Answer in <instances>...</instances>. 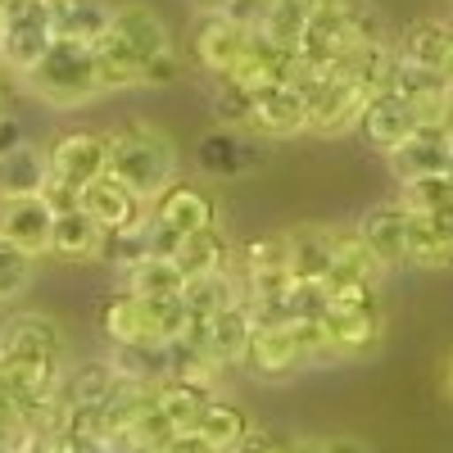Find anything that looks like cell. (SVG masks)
<instances>
[{
	"mask_svg": "<svg viewBox=\"0 0 453 453\" xmlns=\"http://www.w3.org/2000/svg\"><path fill=\"white\" fill-rule=\"evenodd\" d=\"M113 386H119V367L113 363H87L64 381V395H68V403H104L113 395Z\"/></svg>",
	"mask_w": 453,
	"mask_h": 453,
	"instance_id": "33",
	"label": "cell"
},
{
	"mask_svg": "<svg viewBox=\"0 0 453 453\" xmlns=\"http://www.w3.org/2000/svg\"><path fill=\"white\" fill-rule=\"evenodd\" d=\"M286 254L295 281H326L335 268V226H295L286 232Z\"/></svg>",
	"mask_w": 453,
	"mask_h": 453,
	"instance_id": "18",
	"label": "cell"
},
{
	"mask_svg": "<svg viewBox=\"0 0 453 453\" xmlns=\"http://www.w3.org/2000/svg\"><path fill=\"white\" fill-rule=\"evenodd\" d=\"M50 181V155L36 150L32 141L14 150L10 159H0V196H42Z\"/></svg>",
	"mask_w": 453,
	"mask_h": 453,
	"instance_id": "25",
	"label": "cell"
},
{
	"mask_svg": "<svg viewBox=\"0 0 453 453\" xmlns=\"http://www.w3.org/2000/svg\"><path fill=\"white\" fill-rule=\"evenodd\" d=\"M50 155V177L73 186V191H87L91 181H100L109 173V136L100 132H64L55 136Z\"/></svg>",
	"mask_w": 453,
	"mask_h": 453,
	"instance_id": "7",
	"label": "cell"
},
{
	"mask_svg": "<svg viewBox=\"0 0 453 453\" xmlns=\"http://www.w3.org/2000/svg\"><path fill=\"white\" fill-rule=\"evenodd\" d=\"M27 145V132H23V123L14 119V113H5L0 109V159H10L14 150H23Z\"/></svg>",
	"mask_w": 453,
	"mask_h": 453,
	"instance_id": "39",
	"label": "cell"
},
{
	"mask_svg": "<svg viewBox=\"0 0 453 453\" xmlns=\"http://www.w3.org/2000/svg\"><path fill=\"white\" fill-rule=\"evenodd\" d=\"M100 245H104V226L87 209L55 213V236H50V254L55 258H68V263L100 258Z\"/></svg>",
	"mask_w": 453,
	"mask_h": 453,
	"instance_id": "22",
	"label": "cell"
},
{
	"mask_svg": "<svg viewBox=\"0 0 453 453\" xmlns=\"http://www.w3.org/2000/svg\"><path fill=\"white\" fill-rule=\"evenodd\" d=\"M309 19H313V0H273L268 19H263V32L286 46H299L309 32Z\"/></svg>",
	"mask_w": 453,
	"mask_h": 453,
	"instance_id": "34",
	"label": "cell"
},
{
	"mask_svg": "<svg viewBox=\"0 0 453 453\" xmlns=\"http://www.w3.org/2000/svg\"><path fill=\"white\" fill-rule=\"evenodd\" d=\"M399 200L412 209V213H435L453 200V177L449 173H435V177H418V181H403Z\"/></svg>",
	"mask_w": 453,
	"mask_h": 453,
	"instance_id": "36",
	"label": "cell"
},
{
	"mask_svg": "<svg viewBox=\"0 0 453 453\" xmlns=\"http://www.w3.org/2000/svg\"><path fill=\"white\" fill-rule=\"evenodd\" d=\"M82 209L104 226V232H136L150 218V200H141L127 181H119L113 173H104L100 181H91L82 191Z\"/></svg>",
	"mask_w": 453,
	"mask_h": 453,
	"instance_id": "15",
	"label": "cell"
},
{
	"mask_svg": "<svg viewBox=\"0 0 453 453\" xmlns=\"http://www.w3.org/2000/svg\"><path fill=\"white\" fill-rule=\"evenodd\" d=\"M299 87H304V96H309V132H322V136L358 127L363 104L372 100L354 78H345V73H335V68L304 73Z\"/></svg>",
	"mask_w": 453,
	"mask_h": 453,
	"instance_id": "6",
	"label": "cell"
},
{
	"mask_svg": "<svg viewBox=\"0 0 453 453\" xmlns=\"http://www.w3.org/2000/svg\"><path fill=\"white\" fill-rule=\"evenodd\" d=\"M96 59H100V82H104V91L145 87V64H141V55L123 42L119 32L100 36V42H96Z\"/></svg>",
	"mask_w": 453,
	"mask_h": 453,
	"instance_id": "27",
	"label": "cell"
},
{
	"mask_svg": "<svg viewBox=\"0 0 453 453\" xmlns=\"http://www.w3.org/2000/svg\"><path fill=\"white\" fill-rule=\"evenodd\" d=\"M46 453H109V440L96 435H78V431H55V440L46 444Z\"/></svg>",
	"mask_w": 453,
	"mask_h": 453,
	"instance_id": "38",
	"label": "cell"
},
{
	"mask_svg": "<svg viewBox=\"0 0 453 453\" xmlns=\"http://www.w3.org/2000/svg\"><path fill=\"white\" fill-rule=\"evenodd\" d=\"M32 254H23L19 245H10V241H0V309L5 304H14V299L27 290V281H32Z\"/></svg>",
	"mask_w": 453,
	"mask_h": 453,
	"instance_id": "35",
	"label": "cell"
},
{
	"mask_svg": "<svg viewBox=\"0 0 453 453\" xmlns=\"http://www.w3.org/2000/svg\"><path fill=\"white\" fill-rule=\"evenodd\" d=\"M109 173L119 181H127L141 200H155L177 181L173 177L177 173V150L159 127L132 123V127L109 136Z\"/></svg>",
	"mask_w": 453,
	"mask_h": 453,
	"instance_id": "2",
	"label": "cell"
},
{
	"mask_svg": "<svg viewBox=\"0 0 453 453\" xmlns=\"http://www.w3.org/2000/svg\"><path fill=\"white\" fill-rule=\"evenodd\" d=\"M431 222H435V232L444 236V241H453V200L444 204V209H435V213H426Z\"/></svg>",
	"mask_w": 453,
	"mask_h": 453,
	"instance_id": "42",
	"label": "cell"
},
{
	"mask_svg": "<svg viewBox=\"0 0 453 453\" xmlns=\"http://www.w3.org/2000/svg\"><path fill=\"white\" fill-rule=\"evenodd\" d=\"M408 263L426 273H453V241L435 232V222L426 213L408 218Z\"/></svg>",
	"mask_w": 453,
	"mask_h": 453,
	"instance_id": "30",
	"label": "cell"
},
{
	"mask_svg": "<svg viewBox=\"0 0 453 453\" xmlns=\"http://www.w3.org/2000/svg\"><path fill=\"white\" fill-rule=\"evenodd\" d=\"M27 91L36 100H46L50 109H82L91 104L96 96H104V82H100V59H96V46L87 42H59L46 50V59L27 73Z\"/></svg>",
	"mask_w": 453,
	"mask_h": 453,
	"instance_id": "1",
	"label": "cell"
},
{
	"mask_svg": "<svg viewBox=\"0 0 453 453\" xmlns=\"http://www.w3.org/2000/svg\"><path fill=\"white\" fill-rule=\"evenodd\" d=\"M254 309H250V299L241 295L236 304H226L213 322H209V354L222 363V367H232V363H245L250 354V340H254Z\"/></svg>",
	"mask_w": 453,
	"mask_h": 453,
	"instance_id": "20",
	"label": "cell"
},
{
	"mask_svg": "<svg viewBox=\"0 0 453 453\" xmlns=\"http://www.w3.org/2000/svg\"><path fill=\"white\" fill-rule=\"evenodd\" d=\"M196 164L204 177H250L268 164V145H263L254 132H232V127H218L196 145Z\"/></svg>",
	"mask_w": 453,
	"mask_h": 453,
	"instance_id": "8",
	"label": "cell"
},
{
	"mask_svg": "<svg viewBox=\"0 0 453 453\" xmlns=\"http://www.w3.org/2000/svg\"><path fill=\"white\" fill-rule=\"evenodd\" d=\"M449 177H453V164H449Z\"/></svg>",
	"mask_w": 453,
	"mask_h": 453,
	"instance_id": "48",
	"label": "cell"
},
{
	"mask_svg": "<svg viewBox=\"0 0 453 453\" xmlns=\"http://www.w3.org/2000/svg\"><path fill=\"white\" fill-rule=\"evenodd\" d=\"M164 453H222V449H218L213 440H204L200 431H177L173 444H168Z\"/></svg>",
	"mask_w": 453,
	"mask_h": 453,
	"instance_id": "41",
	"label": "cell"
},
{
	"mask_svg": "<svg viewBox=\"0 0 453 453\" xmlns=\"http://www.w3.org/2000/svg\"><path fill=\"white\" fill-rule=\"evenodd\" d=\"M50 236H55V209L46 204V196H0V241L42 258L50 254Z\"/></svg>",
	"mask_w": 453,
	"mask_h": 453,
	"instance_id": "11",
	"label": "cell"
},
{
	"mask_svg": "<svg viewBox=\"0 0 453 453\" xmlns=\"http://www.w3.org/2000/svg\"><path fill=\"white\" fill-rule=\"evenodd\" d=\"M440 381H444V395L453 399V349H449V358H444V367H440Z\"/></svg>",
	"mask_w": 453,
	"mask_h": 453,
	"instance_id": "44",
	"label": "cell"
},
{
	"mask_svg": "<svg viewBox=\"0 0 453 453\" xmlns=\"http://www.w3.org/2000/svg\"><path fill=\"white\" fill-rule=\"evenodd\" d=\"M196 431L204 440H213L222 453H241L250 444V435H254V418L245 412V403H236V399H213L204 408V418H200Z\"/></svg>",
	"mask_w": 453,
	"mask_h": 453,
	"instance_id": "24",
	"label": "cell"
},
{
	"mask_svg": "<svg viewBox=\"0 0 453 453\" xmlns=\"http://www.w3.org/2000/svg\"><path fill=\"white\" fill-rule=\"evenodd\" d=\"M145 453H164V449H145Z\"/></svg>",
	"mask_w": 453,
	"mask_h": 453,
	"instance_id": "47",
	"label": "cell"
},
{
	"mask_svg": "<svg viewBox=\"0 0 453 453\" xmlns=\"http://www.w3.org/2000/svg\"><path fill=\"white\" fill-rule=\"evenodd\" d=\"M386 164H390V173L399 181H418V177L449 173V164H453V132L444 123H422L403 145L390 150Z\"/></svg>",
	"mask_w": 453,
	"mask_h": 453,
	"instance_id": "12",
	"label": "cell"
},
{
	"mask_svg": "<svg viewBox=\"0 0 453 453\" xmlns=\"http://www.w3.org/2000/svg\"><path fill=\"white\" fill-rule=\"evenodd\" d=\"M173 263L186 273V281L222 277V273H226V263H232V245H226V236L218 232V226H209V232L186 236V241H181V250L173 254Z\"/></svg>",
	"mask_w": 453,
	"mask_h": 453,
	"instance_id": "23",
	"label": "cell"
},
{
	"mask_svg": "<svg viewBox=\"0 0 453 453\" xmlns=\"http://www.w3.org/2000/svg\"><path fill=\"white\" fill-rule=\"evenodd\" d=\"M326 453H372L367 444L349 440V435H340V440H326Z\"/></svg>",
	"mask_w": 453,
	"mask_h": 453,
	"instance_id": "43",
	"label": "cell"
},
{
	"mask_svg": "<svg viewBox=\"0 0 453 453\" xmlns=\"http://www.w3.org/2000/svg\"><path fill=\"white\" fill-rule=\"evenodd\" d=\"M0 10H5V0H0Z\"/></svg>",
	"mask_w": 453,
	"mask_h": 453,
	"instance_id": "49",
	"label": "cell"
},
{
	"mask_svg": "<svg viewBox=\"0 0 453 453\" xmlns=\"http://www.w3.org/2000/svg\"><path fill=\"white\" fill-rule=\"evenodd\" d=\"M241 453H295V440L273 435V431H254V435H250V444H245Z\"/></svg>",
	"mask_w": 453,
	"mask_h": 453,
	"instance_id": "40",
	"label": "cell"
},
{
	"mask_svg": "<svg viewBox=\"0 0 453 453\" xmlns=\"http://www.w3.org/2000/svg\"><path fill=\"white\" fill-rule=\"evenodd\" d=\"M422 127V113L412 100H403L399 91H376L367 104H363V119H358V136L372 145V150H381V155H390L395 145H403L412 132Z\"/></svg>",
	"mask_w": 453,
	"mask_h": 453,
	"instance_id": "10",
	"label": "cell"
},
{
	"mask_svg": "<svg viewBox=\"0 0 453 453\" xmlns=\"http://www.w3.org/2000/svg\"><path fill=\"white\" fill-rule=\"evenodd\" d=\"M113 32L141 55L145 87H173L181 78V59H177V46H173V32L150 5H141V0L113 5Z\"/></svg>",
	"mask_w": 453,
	"mask_h": 453,
	"instance_id": "5",
	"label": "cell"
},
{
	"mask_svg": "<svg viewBox=\"0 0 453 453\" xmlns=\"http://www.w3.org/2000/svg\"><path fill=\"white\" fill-rule=\"evenodd\" d=\"M55 42L59 36L50 19V0H5V10H0V68L27 78Z\"/></svg>",
	"mask_w": 453,
	"mask_h": 453,
	"instance_id": "4",
	"label": "cell"
},
{
	"mask_svg": "<svg viewBox=\"0 0 453 453\" xmlns=\"http://www.w3.org/2000/svg\"><path fill=\"white\" fill-rule=\"evenodd\" d=\"M245 367L258 376V381H286V376H295L309 363H304V349H299L290 322H273V326H254Z\"/></svg>",
	"mask_w": 453,
	"mask_h": 453,
	"instance_id": "17",
	"label": "cell"
},
{
	"mask_svg": "<svg viewBox=\"0 0 453 453\" xmlns=\"http://www.w3.org/2000/svg\"><path fill=\"white\" fill-rule=\"evenodd\" d=\"M309 132V96L299 82L254 87V136H299Z\"/></svg>",
	"mask_w": 453,
	"mask_h": 453,
	"instance_id": "13",
	"label": "cell"
},
{
	"mask_svg": "<svg viewBox=\"0 0 453 453\" xmlns=\"http://www.w3.org/2000/svg\"><path fill=\"white\" fill-rule=\"evenodd\" d=\"M100 258L109 263V268H136L141 258H150V245H145V226H136V232H104V245H100Z\"/></svg>",
	"mask_w": 453,
	"mask_h": 453,
	"instance_id": "37",
	"label": "cell"
},
{
	"mask_svg": "<svg viewBox=\"0 0 453 453\" xmlns=\"http://www.w3.org/2000/svg\"><path fill=\"white\" fill-rule=\"evenodd\" d=\"M50 19L55 36H64V42L96 46L100 36L113 32V5H104V0H50Z\"/></svg>",
	"mask_w": 453,
	"mask_h": 453,
	"instance_id": "21",
	"label": "cell"
},
{
	"mask_svg": "<svg viewBox=\"0 0 453 453\" xmlns=\"http://www.w3.org/2000/svg\"><path fill=\"white\" fill-rule=\"evenodd\" d=\"M408 218H412V209L403 200H386V204H372L354 226L386 273L399 268V263H408Z\"/></svg>",
	"mask_w": 453,
	"mask_h": 453,
	"instance_id": "16",
	"label": "cell"
},
{
	"mask_svg": "<svg viewBox=\"0 0 453 453\" xmlns=\"http://www.w3.org/2000/svg\"><path fill=\"white\" fill-rule=\"evenodd\" d=\"M150 218L173 226L177 236H196V232L218 226V200L196 181H173L164 196L150 200Z\"/></svg>",
	"mask_w": 453,
	"mask_h": 453,
	"instance_id": "14",
	"label": "cell"
},
{
	"mask_svg": "<svg viewBox=\"0 0 453 453\" xmlns=\"http://www.w3.org/2000/svg\"><path fill=\"white\" fill-rule=\"evenodd\" d=\"M213 386L204 381H191V376H168V381H159V403L164 412L177 422V431H196L200 418H204V408L213 403Z\"/></svg>",
	"mask_w": 453,
	"mask_h": 453,
	"instance_id": "26",
	"label": "cell"
},
{
	"mask_svg": "<svg viewBox=\"0 0 453 453\" xmlns=\"http://www.w3.org/2000/svg\"><path fill=\"white\" fill-rule=\"evenodd\" d=\"M250 36L254 27L226 19V14H200L196 23V59L204 73H213V78H236V68L250 50Z\"/></svg>",
	"mask_w": 453,
	"mask_h": 453,
	"instance_id": "9",
	"label": "cell"
},
{
	"mask_svg": "<svg viewBox=\"0 0 453 453\" xmlns=\"http://www.w3.org/2000/svg\"><path fill=\"white\" fill-rule=\"evenodd\" d=\"M213 119H218V127L254 132V87H245L236 78H222L213 87Z\"/></svg>",
	"mask_w": 453,
	"mask_h": 453,
	"instance_id": "31",
	"label": "cell"
},
{
	"mask_svg": "<svg viewBox=\"0 0 453 453\" xmlns=\"http://www.w3.org/2000/svg\"><path fill=\"white\" fill-rule=\"evenodd\" d=\"M173 435H177V422L164 412V403H159V386L150 390V399L141 403V412H136V422H132V431L123 435L127 444H136L141 453L145 449H168L173 444Z\"/></svg>",
	"mask_w": 453,
	"mask_h": 453,
	"instance_id": "32",
	"label": "cell"
},
{
	"mask_svg": "<svg viewBox=\"0 0 453 453\" xmlns=\"http://www.w3.org/2000/svg\"><path fill=\"white\" fill-rule=\"evenodd\" d=\"M295 453H326L322 440H295Z\"/></svg>",
	"mask_w": 453,
	"mask_h": 453,
	"instance_id": "45",
	"label": "cell"
},
{
	"mask_svg": "<svg viewBox=\"0 0 453 453\" xmlns=\"http://www.w3.org/2000/svg\"><path fill=\"white\" fill-rule=\"evenodd\" d=\"M449 42H453V23H440V19H422L403 32L399 42V59L408 64H422V68H444V55H449Z\"/></svg>",
	"mask_w": 453,
	"mask_h": 453,
	"instance_id": "28",
	"label": "cell"
},
{
	"mask_svg": "<svg viewBox=\"0 0 453 453\" xmlns=\"http://www.w3.org/2000/svg\"><path fill=\"white\" fill-rule=\"evenodd\" d=\"M440 73H444L449 87H453V42H449V55H444V68H440Z\"/></svg>",
	"mask_w": 453,
	"mask_h": 453,
	"instance_id": "46",
	"label": "cell"
},
{
	"mask_svg": "<svg viewBox=\"0 0 453 453\" xmlns=\"http://www.w3.org/2000/svg\"><path fill=\"white\" fill-rule=\"evenodd\" d=\"M322 326H326V340H331L335 358H363V354H372L376 345H381V331H386L381 286H335Z\"/></svg>",
	"mask_w": 453,
	"mask_h": 453,
	"instance_id": "3",
	"label": "cell"
},
{
	"mask_svg": "<svg viewBox=\"0 0 453 453\" xmlns=\"http://www.w3.org/2000/svg\"><path fill=\"white\" fill-rule=\"evenodd\" d=\"M100 331L113 349H132V345H155L145 322V299L132 290H113L100 304Z\"/></svg>",
	"mask_w": 453,
	"mask_h": 453,
	"instance_id": "19",
	"label": "cell"
},
{
	"mask_svg": "<svg viewBox=\"0 0 453 453\" xmlns=\"http://www.w3.org/2000/svg\"><path fill=\"white\" fill-rule=\"evenodd\" d=\"M123 290L141 295V299H164V295H181L186 290V273L177 268L173 258H159V254H150L141 258L136 268L123 273Z\"/></svg>",
	"mask_w": 453,
	"mask_h": 453,
	"instance_id": "29",
	"label": "cell"
}]
</instances>
